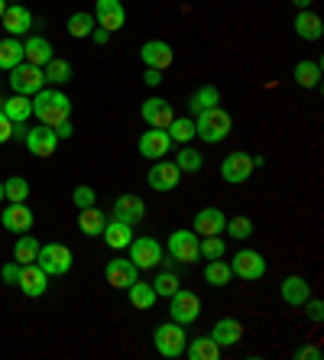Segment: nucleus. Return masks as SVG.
Masks as SVG:
<instances>
[{"label": "nucleus", "instance_id": "nucleus-35", "mask_svg": "<svg viewBox=\"0 0 324 360\" xmlns=\"http://www.w3.org/2000/svg\"><path fill=\"white\" fill-rule=\"evenodd\" d=\"M214 104H221V91H217L214 84H205V88H198V91L188 98V110H191V114H201V110L214 108Z\"/></svg>", "mask_w": 324, "mask_h": 360}, {"label": "nucleus", "instance_id": "nucleus-24", "mask_svg": "<svg viewBox=\"0 0 324 360\" xmlns=\"http://www.w3.org/2000/svg\"><path fill=\"white\" fill-rule=\"evenodd\" d=\"M104 243H108L110 250H127L130 247V240H134V224H124V221H108L104 224Z\"/></svg>", "mask_w": 324, "mask_h": 360}, {"label": "nucleus", "instance_id": "nucleus-50", "mask_svg": "<svg viewBox=\"0 0 324 360\" xmlns=\"http://www.w3.org/2000/svg\"><path fill=\"white\" fill-rule=\"evenodd\" d=\"M295 357L299 360H321V351H318L315 344H308V347H299V351H295Z\"/></svg>", "mask_w": 324, "mask_h": 360}, {"label": "nucleus", "instance_id": "nucleus-2", "mask_svg": "<svg viewBox=\"0 0 324 360\" xmlns=\"http://www.w3.org/2000/svg\"><path fill=\"white\" fill-rule=\"evenodd\" d=\"M231 127H233V117L221 108V104L195 114V136H201V143H211V146L221 143V140H227Z\"/></svg>", "mask_w": 324, "mask_h": 360}, {"label": "nucleus", "instance_id": "nucleus-54", "mask_svg": "<svg viewBox=\"0 0 324 360\" xmlns=\"http://www.w3.org/2000/svg\"><path fill=\"white\" fill-rule=\"evenodd\" d=\"M4 10H7V0H0V17H4Z\"/></svg>", "mask_w": 324, "mask_h": 360}, {"label": "nucleus", "instance_id": "nucleus-17", "mask_svg": "<svg viewBox=\"0 0 324 360\" xmlns=\"http://www.w3.org/2000/svg\"><path fill=\"white\" fill-rule=\"evenodd\" d=\"M33 211L26 208V201H10V208H4L0 214V224L13 231V234H30V227H33Z\"/></svg>", "mask_w": 324, "mask_h": 360}, {"label": "nucleus", "instance_id": "nucleus-41", "mask_svg": "<svg viewBox=\"0 0 324 360\" xmlns=\"http://www.w3.org/2000/svg\"><path fill=\"white\" fill-rule=\"evenodd\" d=\"M175 166L182 169V176H185V172H201V166H205V156H201L198 150H191L188 143H185L182 150L175 153Z\"/></svg>", "mask_w": 324, "mask_h": 360}, {"label": "nucleus", "instance_id": "nucleus-8", "mask_svg": "<svg viewBox=\"0 0 324 360\" xmlns=\"http://www.w3.org/2000/svg\"><path fill=\"white\" fill-rule=\"evenodd\" d=\"M231 273L247 279V283H253V279L266 276V260H263V253H257V250H237L231 260Z\"/></svg>", "mask_w": 324, "mask_h": 360}, {"label": "nucleus", "instance_id": "nucleus-16", "mask_svg": "<svg viewBox=\"0 0 324 360\" xmlns=\"http://www.w3.org/2000/svg\"><path fill=\"white\" fill-rule=\"evenodd\" d=\"M140 117L150 127H156V130H166V127L175 120V110H172V104L162 98H146L140 108Z\"/></svg>", "mask_w": 324, "mask_h": 360}, {"label": "nucleus", "instance_id": "nucleus-49", "mask_svg": "<svg viewBox=\"0 0 324 360\" xmlns=\"http://www.w3.org/2000/svg\"><path fill=\"white\" fill-rule=\"evenodd\" d=\"M143 82H146V88H159V84H162V72H159V68H146V72H143Z\"/></svg>", "mask_w": 324, "mask_h": 360}, {"label": "nucleus", "instance_id": "nucleus-53", "mask_svg": "<svg viewBox=\"0 0 324 360\" xmlns=\"http://www.w3.org/2000/svg\"><path fill=\"white\" fill-rule=\"evenodd\" d=\"M292 4H295L299 10H308V7H311V0H292Z\"/></svg>", "mask_w": 324, "mask_h": 360}, {"label": "nucleus", "instance_id": "nucleus-30", "mask_svg": "<svg viewBox=\"0 0 324 360\" xmlns=\"http://www.w3.org/2000/svg\"><path fill=\"white\" fill-rule=\"evenodd\" d=\"M23 59L30 62V65H46V62L52 59V46L49 39H42V36H30V39L23 42Z\"/></svg>", "mask_w": 324, "mask_h": 360}, {"label": "nucleus", "instance_id": "nucleus-38", "mask_svg": "<svg viewBox=\"0 0 324 360\" xmlns=\"http://www.w3.org/2000/svg\"><path fill=\"white\" fill-rule=\"evenodd\" d=\"M68 36H75V39H84V36H91V30L98 26V20L91 17V13H84V10H78V13H72L68 17Z\"/></svg>", "mask_w": 324, "mask_h": 360}, {"label": "nucleus", "instance_id": "nucleus-1", "mask_svg": "<svg viewBox=\"0 0 324 360\" xmlns=\"http://www.w3.org/2000/svg\"><path fill=\"white\" fill-rule=\"evenodd\" d=\"M33 117H39L42 127H58L72 120V98L65 91H36L33 94Z\"/></svg>", "mask_w": 324, "mask_h": 360}, {"label": "nucleus", "instance_id": "nucleus-12", "mask_svg": "<svg viewBox=\"0 0 324 360\" xmlns=\"http://www.w3.org/2000/svg\"><path fill=\"white\" fill-rule=\"evenodd\" d=\"M104 279H108V285H114V289H130V285L140 279V266H136L130 257H120V260H108V266H104Z\"/></svg>", "mask_w": 324, "mask_h": 360}, {"label": "nucleus", "instance_id": "nucleus-40", "mask_svg": "<svg viewBox=\"0 0 324 360\" xmlns=\"http://www.w3.org/2000/svg\"><path fill=\"white\" fill-rule=\"evenodd\" d=\"M166 134H169V140L172 143H182L185 146V143L195 140V120L191 117H175L172 124L166 127Z\"/></svg>", "mask_w": 324, "mask_h": 360}, {"label": "nucleus", "instance_id": "nucleus-3", "mask_svg": "<svg viewBox=\"0 0 324 360\" xmlns=\"http://www.w3.org/2000/svg\"><path fill=\"white\" fill-rule=\"evenodd\" d=\"M153 344H156V351L162 354V357L175 360L185 354V344H188V335H185V325H179V321L169 319L166 325H159L156 331H153Z\"/></svg>", "mask_w": 324, "mask_h": 360}, {"label": "nucleus", "instance_id": "nucleus-34", "mask_svg": "<svg viewBox=\"0 0 324 360\" xmlns=\"http://www.w3.org/2000/svg\"><path fill=\"white\" fill-rule=\"evenodd\" d=\"M231 279H233V273L224 257H221V260H208V266H205V283L224 289V285H231Z\"/></svg>", "mask_w": 324, "mask_h": 360}, {"label": "nucleus", "instance_id": "nucleus-27", "mask_svg": "<svg viewBox=\"0 0 324 360\" xmlns=\"http://www.w3.org/2000/svg\"><path fill=\"white\" fill-rule=\"evenodd\" d=\"M0 110H4L13 124H26V120L33 117V98H26V94H13V98L0 101Z\"/></svg>", "mask_w": 324, "mask_h": 360}, {"label": "nucleus", "instance_id": "nucleus-18", "mask_svg": "<svg viewBox=\"0 0 324 360\" xmlns=\"http://www.w3.org/2000/svg\"><path fill=\"white\" fill-rule=\"evenodd\" d=\"M279 299L289 305V309H302L308 299H311V285L305 276H285L279 283Z\"/></svg>", "mask_w": 324, "mask_h": 360}, {"label": "nucleus", "instance_id": "nucleus-25", "mask_svg": "<svg viewBox=\"0 0 324 360\" xmlns=\"http://www.w3.org/2000/svg\"><path fill=\"white\" fill-rule=\"evenodd\" d=\"M295 36L305 42H318L324 36V23L318 13L311 10H299V17H295Z\"/></svg>", "mask_w": 324, "mask_h": 360}, {"label": "nucleus", "instance_id": "nucleus-11", "mask_svg": "<svg viewBox=\"0 0 324 360\" xmlns=\"http://www.w3.org/2000/svg\"><path fill=\"white\" fill-rule=\"evenodd\" d=\"M253 176V156L243 150L231 153V156H224V162H221V179L231 185H240L247 182V179Z\"/></svg>", "mask_w": 324, "mask_h": 360}, {"label": "nucleus", "instance_id": "nucleus-20", "mask_svg": "<svg viewBox=\"0 0 324 360\" xmlns=\"http://www.w3.org/2000/svg\"><path fill=\"white\" fill-rule=\"evenodd\" d=\"M0 23H4V30H7L10 36H26L30 30H33V13H30L23 4H7Z\"/></svg>", "mask_w": 324, "mask_h": 360}, {"label": "nucleus", "instance_id": "nucleus-28", "mask_svg": "<svg viewBox=\"0 0 324 360\" xmlns=\"http://www.w3.org/2000/svg\"><path fill=\"white\" fill-rule=\"evenodd\" d=\"M221 344L214 341L211 335H205V338H195V341H188L185 344V354H188V360H217L221 357Z\"/></svg>", "mask_w": 324, "mask_h": 360}, {"label": "nucleus", "instance_id": "nucleus-37", "mask_svg": "<svg viewBox=\"0 0 324 360\" xmlns=\"http://www.w3.org/2000/svg\"><path fill=\"white\" fill-rule=\"evenodd\" d=\"M42 75H46V82H52V84H65V82H72V62H65V59H56L52 56L46 65H42Z\"/></svg>", "mask_w": 324, "mask_h": 360}, {"label": "nucleus", "instance_id": "nucleus-23", "mask_svg": "<svg viewBox=\"0 0 324 360\" xmlns=\"http://www.w3.org/2000/svg\"><path fill=\"white\" fill-rule=\"evenodd\" d=\"M224 211L221 208H201L198 214H195V224H191V231L201 237H217V234H224Z\"/></svg>", "mask_w": 324, "mask_h": 360}, {"label": "nucleus", "instance_id": "nucleus-7", "mask_svg": "<svg viewBox=\"0 0 324 360\" xmlns=\"http://www.w3.org/2000/svg\"><path fill=\"white\" fill-rule=\"evenodd\" d=\"M127 253H130V260L140 269H156L159 263H162V257H166L162 243L153 240V237H134L130 247H127Z\"/></svg>", "mask_w": 324, "mask_h": 360}, {"label": "nucleus", "instance_id": "nucleus-48", "mask_svg": "<svg viewBox=\"0 0 324 360\" xmlns=\"http://www.w3.org/2000/svg\"><path fill=\"white\" fill-rule=\"evenodd\" d=\"M7 140H13V120L0 110V143H7Z\"/></svg>", "mask_w": 324, "mask_h": 360}, {"label": "nucleus", "instance_id": "nucleus-21", "mask_svg": "<svg viewBox=\"0 0 324 360\" xmlns=\"http://www.w3.org/2000/svg\"><path fill=\"white\" fill-rule=\"evenodd\" d=\"M98 26L108 30V33H117L127 26V10L120 0H98Z\"/></svg>", "mask_w": 324, "mask_h": 360}, {"label": "nucleus", "instance_id": "nucleus-9", "mask_svg": "<svg viewBox=\"0 0 324 360\" xmlns=\"http://www.w3.org/2000/svg\"><path fill=\"white\" fill-rule=\"evenodd\" d=\"M198 240L201 237L195 231H172L169 234V257L175 263H195L201 260L198 257Z\"/></svg>", "mask_w": 324, "mask_h": 360}, {"label": "nucleus", "instance_id": "nucleus-36", "mask_svg": "<svg viewBox=\"0 0 324 360\" xmlns=\"http://www.w3.org/2000/svg\"><path fill=\"white\" fill-rule=\"evenodd\" d=\"M42 243L36 240L33 234H20V240L13 243V260L20 263V266H26V263H33L36 260V253H39Z\"/></svg>", "mask_w": 324, "mask_h": 360}, {"label": "nucleus", "instance_id": "nucleus-4", "mask_svg": "<svg viewBox=\"0 0 324 360\" xmlns=\"http://www.w3.org/2000/svg\"><path fill=\"white\" fill-rule=\"evenodd\" d=\"M72 250H68L65 243H46V247H39V253H36V266L46 273V276H65L68 269H72Z\"/></svg>", "mask_w": 324, "mask_h": 360}, {"label": "nucleus", "instance_id": "nucleus-42", "mask_svg": "<svg viewBox=\"0 0 324 360\" xmlns=\"http://www.w3.org/2000/svg\"><path fill=\"white\" fill-rule=\"evenodd\" d=\"M227 253L224 240H221V234L217 237H201L198 240V257H205V260H221Z\"/></svg>", "mask_w": 324, "mask_h": 360}, {"label": "nucleus", "instance_id": "nucleus-52", "mask_svg": "<svg viewBox=\"0 0 324 360\" xmlns=\"http://www.w3.org/2000/svg\"><path fill=\"white\" fill-rule=\"evenodd\" d=\"M91 39L98 42V46H104V42H110V33H108V30H101V26H94V30H91Z\"/></svg>", "mask_w": 324, "mask_h": 360}, {"label": "nucleus", "instance_id": "nucleus-10", "mask_svg": "<svg viewBox=\"0 0 324 360\" xmlns=\"http://www.w3.org/2000/svg\"><path fill=\"white\" fill-rule=\"evenodd\" d=\"M23 143H26V150L33 153V156H39V160H49V156H56V150H58L56 130H52V127H42V124L33 127V130H26Z\"/></svg>", "mask_w": 324, "mask_h": 360}, {"label": "nucleus", "instance_id": "nucleus-13", "mask_svg": "<svg viewBox=\"0 0 324 360\" xmlns=\"http://www.w3.org/2000/svg\"><path fill=\"white\" fill-rule=\"evenodd\" d=\"M182 182V169L169 160H156L150 169V188L153 192H175V185Z\"/></svg>", "mask_w": 324, "mask_h": 360}, {"label": "nucleus", "instance_id": "nucleus-22", "mask_svg": "<svg viewBox=\"0 0 324 360\" xmlns=\"http://www.w3.org/2000/svg\"><path fill=\"white\" fill-rule=\"evenodd\" d=\"M114 218L124 221V224H140L146 218V201L140 195H120L114 201Z\"/></svg>", "mask_w": 324, "mask_h": 360}, {"label": "nucleus", "instance_id": "nucleus-19", "mask_svg": "<svg viewBox=\"0 0 324 360\" xmlns=\"http://www.w3.org/2000/svg\"><path fill=\"white\" fill-rule=\"evenodd\" d=\"M20 292L30 295V299H39V295H46V289H49V276L42 273L36 263H26V266H20Z\"/></svg>", "mask_w": 324, "mask_h": 360}, {"label": "nucleus", "instance_id": "nucleus-55", "mask_svg": "<svg viewBox=\"0 0 324 360\" xmlns=\"http://www.w3.org/2000/svg\"><path fill=\"white\" fill-rule=\"evenodd\" d=\"M0 201H4V182H0Z\"/></svg>", "mask_w": 324, "mask_h": 360}, {"label": "nucleus", "instance_id": "nucleus-44", "mask_svg": "<svg viewBox=\"0 0 324 360\" xmlns=\"http://www.w3.org/2000/svg\"><path fill=\"white\" fill-rule=\"evenodd\" d=\"M224 231L233 237V240H247V237H253V221H250L247 214H237V218H231L224 224Z\"/></svg>", "mask_w": 324, "mask_h": 360}, {"label": "nucleus", "instance_id": "nucleus-45", "mask_svg": "<svg viewBox=\"0 0 324 360\" xmlns=\"http://www.w3.org/2000/svg\"><path fill=\"white\" fill-rule=\"evenodd\" d=\"M72 201H75V208H91V205H98V195L88 185H78L75 192H72Z\"/></svg>", "mask_w": 324, "mask_h": 360}, {"label": "nucleus", "instance_id": "nucleus-33", "mask_svg": "<svg viewBox=\"0 0 324 360\" xmlns=\"http://www.w3.org/2000/svg\"><path fill=\"white\" fill-rule=\"evenodd\" d=\"M292 78L299 88H318L321 84V62H299L292 68Z\"/></svg>", "mask_w": 324, "mask_h": 360}, {"label": "nucleus", "instance_id": "nucleus-31", "mask_svg": "<svg viewBox=\"0 0 324 360\" xmlns=\"http://www.w3.org/2000/svg\"><path fill=\"white\" fill-rule=\"evenodd\" d=\"M127 295H130V305H134L136 311H150L153 305H156V299H159L156 289H153V283H140V279L127 289Z\"/></svg>", "mask_w": 324, "mask_h": 360}, {"label": "nucleus", "instance_id": "nucleus-26", "mask_svg": "<svg viewBox=\"0 0 324 360\" xmlns=\"http://www.w3.org/2000/svg\"><path fill=\"white\" fill-rule=\"evenodd\" d=\"M211 338H214L221 347H233V344H240V338H243V325L237 319H217L214 328H211Z\"/></svg>", "mask_w": 324, "mask_h": 360}, {"label": "nucleus", "instance_id": "nucleus-6", "mask_svg": "<svg viewBox=\"0 0 324 360\" xmlns=\"http://www.w3.org/2000/svg\"><path fill=\"white\" fill-rule=\"evenodd\" d=\"M10 88H13V94H26V98H33L36 91L46 88V75H42L39 65L20 62L17 68H10Z\"/></svg>", "mask_w": 324, "mask_h": 360}, {"label": "nucleus", "instance_id": "nucleus-46", "mask_svg": "<svg viewBox=\"0 0 324 360\" xmlns=\"http://www.w3.org/2000/svg\"><path fill=\"white\" fill-rule=\"evenodd\" d=\"M305 309H308V319L315 321V325H321V321H324V302L311 295V299L305 302Z\"/></svg>", "mask_w": 324, "mask_h": 360}, {"label": "nucleus", "instance_id": "nucleus-43", "mask_svg": "<svg viewBox=\"0 0 324 360\" xmlns=\"http://www.w3.org/2000/svg\"><path fill=\"white\" fill-rule=\"evenodd\" d=\"M4 198L7 201H26L30 198V182L23 176H13L4 182Z\"/></svg>", "mask_w": 324, "mask_h": 360}, {"label": "nucleus", "instance_id": "nucleus-32", "mask_svg": "<svg viewBox=\"0 0 324 360\" xmlns=\"http://www.w3.org/2000/svg\"><path fill=\"white\" fill-rule=\"evenodd\" d=\"M23 59V42L17 36H7V39H0V68L10 72V68H17Z\"/></svg>", "mask_w": 324, "mask_h": 360}, {"label": "nucleus", "instance_id": "nucleus-5", "mask_svg": "<svg viewBox=\"0 0 324 360\" xmlns=\"http://www.w3.org/2000/svg\"><path fill=\"white\" fill-rule=\"evenodd\" d=\"M169 315H172V321L188 328L191 321H198V315H201V299L191 292V289L179 285V289L169 295Z\"/></svg>", "mask_w": 324, "mask_h": 360}, {"label": "nucleus", "instance_id": "nucleus-15", "mask_svg": "<svg viewBox=\"0 0 324 360\" xmlns=\"http://www.w3.org/2000/svg\"><path fill=\"white\" fill-rule=\"evenodd\" d=\"M136 150H140V156H146V160L156 162V160H162V156H169V150H172V140H169L166 130H156V127H150V130L140 136Z\"/></svg>", "mask_w": 324, "mask_h": 360}, {"label": "nucleus", "instance_id": "nucleus-47", "mask_svg": "<svg viewBox=\"0 0 324 360\" xmlns=\"http://www.w3.org/2000/svg\"><path fill=\"white\" fill-rule=\"evenodd\" d=\"M0 279L7 285H17V279H20V263L13 260V263H4V269H0Z\"/></svg>", "mask_w": 324, "mask_h": 360}, {"label": "nucleus", "instance_id": "nucleus-51", "mask_svg": "<svg viewBox=\"0 0 324 360\" xmlns=\"http://www.w3.org/2000/svg\"><path fill=\"white\" fill-rule=\"evenodd\" d=\"M52 130H56V136H58V140H68V136L75 134V127H72V120H65V124L52 127Z\"/></svg>", "mask_w": 324, "mask_h": 360}, {"label": "nucleus", "instance_id": "nucleus-39", "mask_svg": "<svg viewBox=\"0 0 324 360\" xmlns=\"http://www.w3.org/2000/svg\"><path fill=\"white\" fill-rule=\"evenodd\" d=\"M179 285H182V279H179V273H175V269H169V266H162L156 273V279H153V289H156V295H162V299H169Z\"/></svg>", "mask_w": 324, "mask_h": 360}, {"label": "nucleus", "instance_id": "nucleus-29", "mask_svg": "<svg viewBox=\"0 0 324 360\" xmlns=\"http://www.w3.org/2000/svg\"><path fill=\"white\" fill-rule=\"evenodd\" d=\"M104 224H108V218H104V211H101L98 205L82 208V214H78V231H82L84 237H101L104 234Z\"/></svg>", "mask_w": 324, "mask_h": 360}, {"label": "nucleus", "instance_id": "nucleus-14", "mask_svg": "<svg viewBox=\"0 0 324 360\" xmlns=\"http://www.w3.org/2000/svg\"><path fill=\"white\" fill-rule=\"evenodd\" d=\"M140 59H143V65L146 68H159V72H166V68L175 62V52H172V46H169L166 39H150V42H143Z\"/></svg>", "mask_w": 324, "mask_h": 360}]
</instances>
